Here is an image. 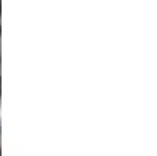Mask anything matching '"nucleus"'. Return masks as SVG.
I'll use <instances>...</instances> for the list:
<instances>
[]
</instances>
